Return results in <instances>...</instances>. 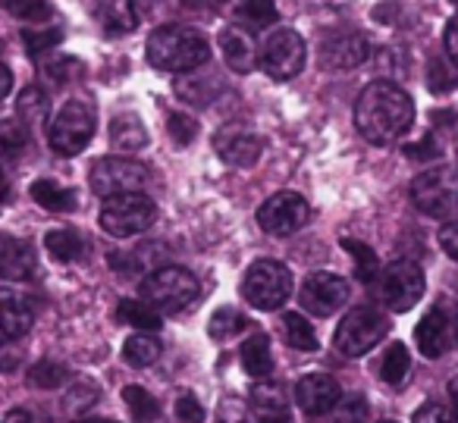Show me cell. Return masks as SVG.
Segmentation results:
<instances>
[{
    "mask_svg": "<svg viewBox=\"0 0 458 423\" xmlns=\"http://www.w3.org/2000/svg\"><path fill=\"white\" fill-rule=\"evenodd\" d=\"M414 104L395 82H370L355 104V126L370 145H393L411 129Z\"/></svg>",
    "mask_w": 458,
    "mask_h": 423,
    "instance_id": "obj_1",
    "label": "cell"
},
{
    "mask_svg": "<svg viewBox=\"0 0 458 423\" xmlns=\"http://www.w3.org/2000/svg\"><path fill=\"white\" fill-rule=\"evenodd\" d=\"M148 63L160 72H191L210 60V47L198 29L160 26L148 35Z\"/></svg>",
    "mask_w": 458,
    "mask_h": 423,
    "instance_id": "obj_2",
    "label": "cell"
},
{
    "mask_svg": "<svg viewBox=\"0 0 458 423\" xmlns=\"http://www.w3.org/2000/svg\"><path fill=\"white\" fill-rule=\"evenodd\" d=\"M198 279L185 266H160L141 283V301L157 314H179L198 298Z\"/></svg>",
    "mask_w": 458,
    "mask_h": 423,
    "instance_id": "obj_3",
    "label": "cell"
},
{
    "mask_svg": "<svg viewBox=\"0 0 458 423\" xmlns=\"http://www.w3.org/2000/svg\"><path fill=\"white\" fill-rule=\"evenodd\" d=\"M242 295L249 298L251 308L276 310L293 295V273L280 260H258L249 266L242 279Z\"/></svg>",
    "mask_w": 458,
    "mask_h": 423,
    "instance_id": "obj_4",
    "label": "cell"
},
{
    "mask_svg": "<svg viewBox=\"0 0 458 423\" xmlns=\"http://www.w3.org/2000/svg\"><path fill=\"white\" fill-rule=\"evenodd\" d=\"M389 333V320L374 308H352L349 314L343 317V323L336 326V342L339 354L345 358H361L368 354L374 345H380Z\"/></svg>",
    "mask_w": 458,
    "mask_h": 423,
    "instance_id": "obj_5",
    "label": "cell"
},
{
    "mask_svg": "<svg viewBox=\"0 0 458 423\" xmlns=\"http://www.w3.org/2000/svg\"><path fill=\"white\" fill-rule=\"evenodd\" d=\"M154 201L141 191H126L104 201L101 207V229L114 239H129V235L145 233L154 223Z\"/></svg>",
    "mask_w": 458,
    "mask_h": 423,
    "instance_id": "obj_6",
    "label": "cell"
},
{
    "mask_svg": "<svg viewBox=\"0 0 458 423\" xmlns=\"http://www.w3.org/2000/svg\"><path fill=\"white\" fill-rule=\"evenodd\" d=\"M411 201L420 214L433 220L458 216V179L449 170H427L411 182Z\"/></svg>",
    "mask_w": 458,
    "mask_h": 423,
    "instance_id": "obj_7",
    "label": "cell"
},
{
    "mask_svg": "<svg viewBox=\"0 0 458 423\" xmlns=\"http://www.w3.org/2000/svg\"><path fill=\"white\" fill-rule=\"evenodd\" d=\"M427 279L414 260H393L386 270L380 273V298L386 301L389 310L405 314L424 298Z\"/></svg>",
    "mask_w": 458,
    "mask_h": 423,
    "instance_id": "obj_8",
    "label": "cell"
},
{
    "mask_svg": "<svg viewBox=\"0 0 458 423\" xmlns=\"http://www.w3.org/2000/svg\"><path fill=\"white\" fill-rule=\"evenodd\" d=\"M95 135V110L82 101H70L51 126V148L60 157H76Z\"/></svg>",
    "mask_w": 458,
    "mask_h": 423,
    "instance_id": "obj_9",
    "label": "cell"
},
{
    "mask_svg": "<svg viewBox=\"0 0 458 423\" xmlns=\"http://www.w3.org/2000/svg\"><path fill=\"white\" fill-rule=\"evenodd\" d=\"M91 189L101 198L126 195V191H141L148 185V166L129 157H101L95 160L89 176Z\"/></svg>",
    "mask_w": 458,
    "mask_h": 423,
    "instance_id": "obj_10",
    "label": "cell"
},
{
    "mask_svg": "<svg viewBox=\"0 0 458 423\" xmlns=\"http://www.w3.org/2000/svg\"><path fill=\"white\" fill-rule=\"evenodd\" d=\"M261 70L267 72L276 82H286V79H295L305 66V41H301L299 32L293 29H276L261 47V57H258Z\"/></svg>",
    "mask_w": 458,
    "mask_h": 423,
    "instance_id": "obj_11",
    "label": "cell"
},
{
    "mask_svg": "<svg viewBox=\"0 0 458 423\" xmlns=\"http://www.w3.org/2000/svg\"><path fill=\"white\" fill-rule=\"evenodd\" d=\"M311 216V207L308 201L299 195V191H276L274 198L261 204L258 210V223L267 235H293L299 233L301 226Z\"/></svg>",
    "mask_w": 458,
    "mask_h": 423,
    "instance_id": "obj_12",
    "label": "cell"
},
{
    "mask_svg": "<svg viewBox=\"0 0 458 423\" xmlns=\"http://www.w3.org/2000/svg\"><path fill=\"white\" fill-rule=\"evenodd\" d=\"M299 301L308 314L314 317H330L349 301V283L336 273H311L301 283Z\"/></svg>",
    "mask_w": 458,
    "mask_h": 423,
    "instance_id": "obj_13",
    "label": "cell"
},
{
    "mask_svg": "<svg viewBox=\"0 0 458 423\" xmlns=\"http://www.w3.org/2000/svg\"><path fill=\"white\" fill-rule=\"evenodd\" d=\"M220 51H223V60H226V66L233 72H239V76H245V72L255 70L258 57H261V51H258V45H255V35H251V29L239 26V22L220 29Z\"/></svg>",
    "mask_w": 458,
    "mask_h": 423,
    "instance_id": "obj_14",
    "label": "cell"
},
{
    "mask_svg": "<svg viewBox=\"0 0 458 423\" xmlns=\"http://www.w3.org/2000/svg\"><path fill=\"white\" fill-rule=\"evenodd\" d=\"M339 398H343L339 395V383L333 376H327V373H308V376H301L299 385H295V402H299V408L314 417L330 414Z\"/></svg>",
    "mask_w": 458,
    "mask_h": 423,
    "instance_id": "obj_15",
    "label": "cell"
},
{
    "mask_svg": "<svg viewBox=\"0 0 458 423\" xmlns=\"http://www.w3.org/2000/svg\"><path fill=\"white\" fill-rule=\"evenodd\" d=\"M368 57H370L368 38L355 32L327 38L324 47H320V63H324L327 70H355V66H361Z\"/></svg>",
    "mask_w": 458,
    "mask_h": 423,
    "instance_id": "obj_16",
    "label": "cell"
},
{
    "mask_svg": "<svg viewBox=\"0 0 458 423\" xmlns=\"http://www.w3.org/2000/svg\"><path fill=\"white\" fill-rule=\"evenodd\" d=\"M35 323V304L16 289H0V333L7 339H22Z\"/></svg>",
    "mask_w": 458,
    "mask_h": 423,
    "instance_id": "obj_17",
    "label": "cell"
},
{
    "mask_svg": "<svg viewBox=\"0 0 458 423\" xmlns=\"http://www.w3.org/2000/svg\"><path fill=\"white\" fill-rule=\"evenodd\" d=\"M214 148L226 164L233 166H255L258 157H261V139L245 129H226L214 139Z\"/></svg>",
    "mask_w": 458,
    "mask_h": 423,
    "instance_id": "obj_18",
    "label": "cell"
},
{
    "mask_svg": "<svg viewBox=\"0 0 458 423\" xmlns=\"http://www.w3.org/2000/svg\"><path fill=\"white\" fill-rule=\"evenodd\" d=\"M414 342H418L420 354L424 358H443L445 348H449V320L439 308L427 310L424 320L414 329Z\"/></svg>",
    "mask_w": 458,
    "mask_h": 423,
    "instance_id": "obj_19",
    "label": "cell"
},
{
    "mask_svg": "<svg viewBox=\"0 0 458 423\" xmlns=\"http://www.w3.org/2000/svg\"><path fill=\"white\" fill-rule=\"evenodd\" d=\"M35 273V251L29 241L0 235V276L4 279H26Z\"/></svg>",
    "mask_w": 458,
    "mask_h": 423,
    "instance_id": "obj_20",
    "label": "cell"
},
{
    "mask_svg": "<svg viewBox=\"0 0 458 423\" xmlns=\"http://www.w3.org/2000/svg\"><path fill=\"white\" fill-rule=\"evenodd\" d=\"M110 145L116 151H141L148 145V129L135 114H120L110 123Z\"/></svg>",
    "mask_w": 458,
    "mask_h": 423,
    "instance_id": "obj_21",
    "label": "cell"
},
{
    "mask_svg": "<svg viewBox=\"0 0 458 423\" xmlns=\"http://www.w3.org/2000/svg\"><path fill=\"white\" fill-rule=\"evenodd\" d=\"M32 198L38 201V207L51 210V214H70V210H76V191L60 185L57 179H38V182H32Z\"/></svg>",
    "mask_w": 458,
    "mask_h": 423,
    "instance_id": "obj_22",
    "label": "cell"
},
{
    "mask_svg": "<svg viewBox=\"0 0 458 423\" xmlns=\"http://www.w3.org/2000/svg\"><path fill=\"white\" fill-rule=\"evenodd\" d=\"M101 20H104V32L107 35H126L139 29V4L135 0H107L101 10Z\"/></svg>",
    "mask_w": 458,
    "mask_h": 423,
    "instance_id": "obj_23",
    "label": "cell"
},
{
    "mask_svg": "<svg viewBox=\"0 0 458 423\" xmlns=\"http://www.w3.org/2000/svg\"><path fill=\"white\" fill-rule=\"evenodd\" d=\"M16 114H20V123L26 129L45 126L47 114H51V97L38 85H29V89H22L20 101H16Z\"/></svg>",
    "mask_w": 458,
    "mask_h": 423,
    "instance_id": "obj_24",
    "label": "cell"
},
{
    "mask_svg": "<svg viewBox=\"0 0 458 423\" xmlns=\"http://www.w3.org/2000/svg\"><path fill=\"white\" fill-rule=\"evenodd\" d=\"M242 367L251 373V376L264 379L274 373V351H270V339L267 335H251V339L242 342Z\"/></svg>",
    "mask_w": 458,
    "mask_h": 423,
    "instance_id": "obj_25",
    "label": "cell"
},
{
    "mask_svg": "<svg viewBox=\"0 0 458 423\" xmlns=\"http://www.w3.org/2000/svg\"><path fill=\"white\" fill-rule=\"evenodd\" d=\"M249 398H251V408L258 410V417L289 414V398L280 383H258Z\"/></svg>",
    "mask_w": 458,
    "mask_h": 423,
    "instance_id": "obj_26",
    "label": "cell"
},
{
    "mask_svg": "<svg viewBox=\"0 0 458 423\" xmlns=\"http://www.w3.org/2000/svg\"><path fill=\"white\" fill-rule=\"evenodd\" d=\"M45 245H47V251H51V258L64 260V264L79 260V258H82V251H85L82 235L72 233V229H54V233H47Z\"/></svg>",
    "mask_w": 458,
    "mask_h": 423,
    "instance_id": "obj_27",
    "label": "cell"
},
{
    "mask_svg": "<svg viewBox=\"0 0 458 423\" xmlns=\"http://www.w3.org/2000/svg\"><path fill=\"white\" fill-rule=\"evenodd\" d=\"M408 370H411V358H408V348L402 345V342H393V345L386 348V354H383L380 360V379L389 385H402L408 376Z\"/></svg>",
    "mask_w": 458,
    "mask_h": 423,
    "instance_id": "obj_28",
    "label": "cell"
},
{
    "mask_svg": "<svg viewBox=\"0 0 458 423\" xmlns=\"http://www.w3.org/2000/svg\"><path fill=\"white\" fill-rule=\"evenodd\" d=\"M116 317H120V323H126V326L145 329V333L160 329V314L151 308V304L139 301V298H129V301H123L120 310H116Z\"/></svg>",
    "mask_w": 458,
    "mask_h": 423,
    "instance_id": "obj_29",
    "label": "cell"
},
{
    "mask_svg": "<svg viewBox=\"0 0 458 423\" xmlns=\"http://www.w3.org/2000/svg\"><path fill=\"white\" fill-rule=\"evenodd\" d=\"M283 333H286L289 348H295V351H318V333L305 317L286 314L283 317Z\"/></svg>",
    "mask_w": 458,
    "mask_h": 423,
    "instance_id": "obj_30",
    "label": "cell"
},
{
    "mask_svg": "<svg viewBox=\"0 0 458 423\" xmlns=\"http://www.w3.org/2000/svg\"><path fill=\"white\" fill-rule=\"evenodd\" d=\"M123 358L129 360L132 367H148L160 358V342L148 333H139V335H129L126 345H123Z\"/></svg>",
    "mask_w": 458,
    "mask_h": 423,
    "instance_id": "obj_31",
    "label": "cell"
},
{
    "mask_svg": "<svg viewBox=\"0 0 458 423\" xmlns=\"http://www.w3.org/2000/svg\"><path fill=\"white\" fill-rule=\"evenodd\" d=\"M236 16L249 29H267L276 22V0H239Z\"/></svg>",
    "mask_w": 458,
    "mask_h": 423,
    "instance_id": "obj_32",
    "label": "cell"
},
{
    "mask_svg": "<svg viewBox=\"0 0 458 423\" xmlns=\"http://www.w3.org/2000/svg\"><path fill=\"white\" fill-rule=\"evenodd\" d=\"M123 402H126V408L132 410V417L139 423L157 420V414H160L157 398H154L148 389H141V385H126V389H123Z\"/></svg>",
    "mask_w": 458,
    "mask_h": 423,
    "instance_id": "obj_33",
    "label": "cell"
},
{
    "mask_svg": "<svg viewBox=\"0 0 458 423\" xmlns=\"http://www.w3.org/2000/svg\"><path fill=\"white\" fill-rule=\"evenodd\" d=\"M343 248L355 258V273L361 283H370V279L380 276V260H377L374 248H368L364 241H355V239H343Z\"/></svg>",
    "mask_w": 458,
    "mask_h": 423,
    "instance_id": "obj_34",
    "label": "cell"
},
{
    "mask_svg": "<svg viewBox=\"0 0 458 423\" xmlns=\"http://www.w3.org/2000/svg\"><path fill=\"white\" fill-rule=\"evenodd\" d=\"M29 141V132L22 123H13V120H0V164L4 160H16L22 154Z\"/></svg>",
    "mask_w": 458,
    "mask_h": 423,
    "instance_id": "obj_35",
    "label": "cell"
},
{
    "mask_svg": "<svg viewBox=\"0 0 458 423\" xmlns=\"http://www.w3.org/2000/svg\"><path fill=\"white\" fill-rule=\"evenodd\" d=\"M29 383L35 389H57V385L70 383V370L64 364H57V360H41V364H35L29 370Z\"/></svg>",
    "mask_w": 458,
    "mask_h": 423,
    "instance_id": "obj_36",
    "label": "cell"
},
{
    "mask_svg": "<svg viewBox=\"0 0 458 423\" xmlns=\"http://www.w3.org/2000/svg\"><path fill=\"white\" fill-rule=\"evenodd\" d=\"M368 398L364 395H345L330 410V423H368Z\"/></svg>",
    "mask_w": 458,
    "mask_h": 423,
    "instance_id": "obj_37",
    "label": "cell"
},
{
    "mask_svg": "<svg viewBox=\"0 0 458 423\" xmlns=\"http://www.w3.org/2000/svg\"><path fill=\"white\" fill-rule=\"evenodd\" d=\"M98 395H101V389H98L95 383H85V379H79V383H72L70 389H66L64 410H66V414H82V410H89L91 404L98 402Z\"/></svg>",
    "mask_w": 458,
    "mask_h": 423,
    "instance_id": "obj_38",
    "label": "cell"
},
{
    "mask_svg": "<svg viewBox=\"0 0 458 423\" xmlns=\"http://www.w3.org/2000/svg\"><path fill=\"white\" fill-rule=\"evenodd\" d=\"M4 7H7L10 16L22 22H47V16H51L47 0H4Z\"/></svg>",
    "mask_w": 458,
    "mask_h": 423,
    "instance_id": "obj_39",
    "label": "cell"
},
{
    "mask_svg": "<svg viewBox=\"0 0 458 423\" xmlns=\"http://www.w3.org/2000/svg\"><path fill=\"white\" fill-rule=\"evenodd\" d=\"M245 323H249V320H245L236 308H223V310H216V314L210 317V335H214V339H229V335L242 333Z\"/></svg>",
    "mask_w": 458,
    "mask_h": 423,
    "instance_id": "obj_40",
    "label": "cell"
},
{
    "mask_svg": "<svg viewBox=\"0 0 458 423\" xmlns=\"http://www.w3.org/2000/svg\"><path fill=\"white\" fill-rule=\"evenodd\" d=\"M22 41H26V51L32 54V57H38V54L51 51V47H57L60 41H64V29H41V32L26 29V32H22Z\"/></svg>",
    "mask_w": 458,
    "mask_h": 423,
    "instance_id": "obj_41",
    "label": "cell"
},
{
    "mask_svg": "<svg viewBox=\"0 0 458 423\" xmlns=\"http://www.w3.org/2000/svg\"><path fill=\"white\" fill-rule=\"evenodd\" d=\"M204 89H216V82H208V79H195V76H182V79H176V91H179V97H185L189 104H208L210 97V91H204Z\"/></svg>",
    "mask_w": 458,
    "mask_h": 423,
    "instance_id": "obj_42",
    "label": "cell"
},
{
    "mask_svg": "<svg viewBox=\"0 0 458 423\" xmlns=\"http://www.w3.org/2000/svg\"><path fill=\"white\" fill-rule=\"evenodd\" d=\"M166 132H170V139L176 141L179 148H189L198 135V123L185 114H173L170 123H166Z\"/></svg>",
    "mask_w": 458,
    "mask_h": 423,
    "instance_id": "obj_43",
    "label": "cell"
},
{
    "mask_svg": "<svg viewBox=\"0 0 458 423\" xmlns=\"http://www.w3.org/2000/svg\"><path fill=\"white\" fill-rule=\"evenodd\" d=\"M427 85H430V91H437V95H445V91H452L458 85V76L455 72H449V66H445L443 60H430Z\"/></svg>",
    "mask_w": 458,
    "mask_h": 423,
    "instance_id": "obj_44",
    "label": "cell"
},
{
    "mask_svg": "<svg viewBox=\"0 0 458 423\" xmlns=\"http://www.w3.org/2000/svg\"><path fill=\"white\" fill-rule=\"evenodd\" d=\"M216 423H255L239 398H223L220 408H216Z\"/></svg>",
    "mask_w": 458,
    "mask_h": 423,
    "instance_id": "obj_45",
    "label": "cell"
},
{
    "mask_svg": "<svg viewBox=\"0 0 458 423\" xmlns=\"http://www.w3.org/2000/svg\"><path fill=\"white\" fill-rule=\"evenodd\" d=\"M411 423H455V417H452V410L445 408V404L427 402V404H420V408L414 410Z\"/></svg>",
    "mask_w": 458,
    "mask_h": 423,
    "instance_id": "obj_46",
    "label": "cell"
},
{
    "mask_svg": "<svg viewBox=\"0 0 458 423\" xmlns=\"http://www.w3.org/2000/svg\"><path fill=\"white\" fill-rule=\"evenodd\" d=\"M176 417H179V423H201L204 420V408H201V402H198L195 395H179V402H176Z\"/></svg>",
    "mask_w": 458,
    "mask_h": 423,
    "instance_id": "obj_47",
    "label": "cell"
},
{
    "mask_svg": "<svg viewBox=\"0 0 458 423\" xmlns=\"http://www.w3.org/2000/svg\"><path fill=\"white\" fill-rule=\"evenodd\" d=\"M22 367V348H16L10 339H0V373H13Z\"/></svg>",
    "mask_w": 458,
    "mask_h": 423,
    "instance_id": "obj_48",
    "label": "cell"
},
{
    "mask_svg": "<svg viewBox=\"0 0 458 423\" xmlns=\"http://www.w3.org/2000/svg\"><path fill=\"white\" fill-rule=\"evenodd\" d=\"M76 70H79V60H70V57H64V60H51V63L45 66L47 79H54V82H66V79L76 76Z\"/></svg>",
    "mask_w": 458,
    "mask_h": 423,
    "instance_id": "obj_49",
    "label": "cell"
},
{
    "mask_svg": "<svg viewBox=\"0 0 458 423\" xmlns=\"http://www.w3.org/2000/svg\"><path fill=\"white\" fill-rule=\"evenodd\" d=\"M439 151H443V148H439L437 141L430 139V135H427V139H420L418 145H408L405 148V154L411 160H433V157H439Z\"/></svg>",
    "mask_w": 458,
    "mask_h": 423,
    "instance_id": "obj_50",
    "label": "cell"
},
{
    "mask_svg": "<svg viewBox=\"0 0 458 423\" xmlns=\"http://www.w3.org/2000/svg\"><path fill=\"white\" fill-rule=\"evenodd\" d=\"M439 245H443V251L449 254L452 260H458V223L455 220L439 229Z\"/></svg>",
    "mask_w": 458,
    "mask_h": 423,
    "instance_id": "obj_51",
    "label": "cell"
},
{
    "mask_svg": "<svg viewBox=\"0 0 458 423\" xmlns=\"http://www.w3.org/2000/svg\"><path fill=\"white\" fill-rule=\"evenodd\" d=\"M443 47H445V54H449V60L455 63V70H458V16H455V20H449V26H445Z\"/></svg>",
    "mask_w": 458,
    "mask_h": 423,
    "instance_id": "obj_52",
    "label": "cell"
},
{
    "mask_svg": "<svg viewBox=\"0 0 458 423\" xmlns=\"http://www.w3.org/2000/svg\"><path fill=\"white\" fill-rule=\"evenodd\" d=\"M4 423H41V420L32 414V410H26V408H16V410H10V414L4 417Z\"/></svg>",
    "mask_w": 458,
    "mask_h": 423,
    "instance_id": "obj_53",
    "label": "cell"
},
{
    "mask_svg": "<svg viewBox=\"0 0 458 423\" xmlns=\"http://www.w3.org/2000/svg\"><path fill=\"white\" fill-rule=\"evenodd\" d=\"M10 89H13V72L7 70V66L0 63V101L10 95Z\"/></svg>",
    "mask_w": 458,
    "mask_h": 423,
    "instance_id": "obj_54",
    "label": "cell"
},
{
    "mask_svg": "<svg viewBox=\"0 0 458 423\" xmlns=\"http://www.w3.org/2000/svg\"><path fill=\"white\" fill-rule=\"evenodd\" d=\"M7 198H10V179H7V173L0 170V204L7 201Z\"/></svg>",
    "mask_w": 458,
    "mask_h": 423,
    "instance_id": "obj_55",
    "label": "cell"
},
{
    "mask_svg": "<svg viewBox=\"0 0 458 423\" xmlns=\"http://www.w3.org/2000/svg\"><path fill=\"white\" fill-rule=\"evenodd\" d=\"M261 423H289V414H267L261 417Z\"/></svg>",
    "mask_w": 458,
    "mask_h": 423,
    "instance_id": "obj_56",
    "label": "cell"
},
{
    "mask_svg": "<svg viewBox=\"0 0 458 423\" xmlns=\"http://www.w3.org/2000/svg\"><path fill=\"white\" fill-rule=\"evenodd\" d=\"M449 395H452V402H455V420H458V379L449 383Z\"/></svg>",
    "mask_w": 458,
    "mask_h": 423,
    "instance_id": "obj_57",
    "label": "cell"
},
{
    "mask_svg": "<svg viewBox=\"0 0 458 423\" xmlns=\"http://www.w3.org/2000/svg\"><path fill=\"white\" fill-rule=\"evenodd\" d=\"M198 4H204V7H210V10H216V7H223L226 0H198Z\"/></svg>",
    "mask_w": 458,
    "mask_h": 423,
    "instance_id": "obj_58",
    "label": "cell"
},
{
    "mask_svg": "<svg viewBox=\"0 0 458 423\" xmlns=\"http://www.w3.org/2000/svg\"><path fill=\"white\" fill-rule=\"evenodd\" d=\"M82 423H114V420H82Z\"/></svg>",
    "mask_w": 458,
    "mask_h": 423,
    "instance_id": "obj_59",
    "label": "cell"
},
{
    "mask_svg": "<svg viewBox=\"0 0 458 423\" xmlns=\"http://www.w3.org/2000/svg\"><path fill=\"white\" fill-rule=\"evenodd\" d=\"M449 4H452V7H455V10H458V0H449Z\"/></svg>",
    "mask_w": 458,
    "mask_h": 423,
    "instance_id": "obj_60",
    "label": "cell"
},
{
    "mask_svg": "<svg viewBox=\"0 0 458 423\" xmlns=\"http://www.w3.org/2000/svg\"><path fill=\"white\" fill-rule=\"evenodd\" d=\"M455 342H458V323H455Z\"/></svg>",
    "mask_w": 458,
    "mask_h": 423,
    "instance_id": "obj_61",
    "label": "cell"
},
{
    "mask_svg": "<svg viewBox=\"0 0 458 423\" xmlns=\"http://www.w3.org/2000/svg\"><path fill=\"white\" fill-rule=\"evenodd\" d=\"M383 423H395V420H383Z\"/></svg>",
    "mask_w": 458,
    "mask_h": 423,
    "instance_id": "obj_62",
    "label": "cell"
}]
</instances>
